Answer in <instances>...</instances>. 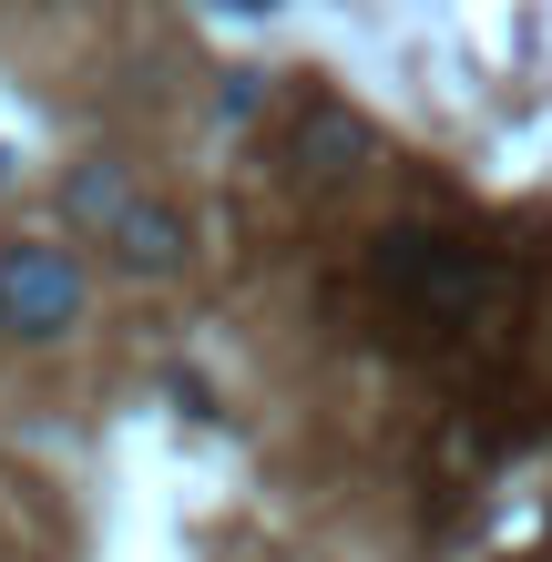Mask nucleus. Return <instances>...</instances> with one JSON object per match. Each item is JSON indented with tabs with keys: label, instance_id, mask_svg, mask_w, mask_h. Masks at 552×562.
Instances as JSON below:
<instances>
[{
	"label": "nucleus",
	"instance_id": "nucleus-1",
	"mask_svg": "<svg viewBox=\"0 0 552 562\" xmlns=\"http://www.w3.org/2000/svg\"><path fill=\"white\" fill-rule=\"evenodd\" d=\"M379 286L399 296L409 317L450 327V317H471V307H481V286H492V267H481L471 246H450V236H419V225H388V236H379Z\"/></svg>",
	"mask_w": 552,
	"mask_h": 562
},
{
	"label": "nucleus",
	"instance_id": "nucleus-2",
	"mask_svg": "<svg viewBox=\"0 0 552 562\" xmlns=\"http://www.w3.org/2000/svg\"><path fill=\"white\" fill-rule=\"evenodd\" d=\"M82 317V267L61 246H0V327L21 338H61Z\"/></svg>",
	"mask_w": 552,
	"mask_h": 562
},
{
	"label": "nucleus",
	"instance_id": "nucleus-3",
	"mask_svg": "<svg viewBox=\"0 0 552 562\" xmlns=\"http://www.w3.org/2000/svg\"><path fill=\"white\" fill-rule=\"evenodd\" d=\"M61 215H72L82 236H103V246H113L123 225L144 215V194H134V175H123L113 154H92V164H72V175H61Z\"/></svg>",
	"mask_w": 552,
	"mask_h": 562
},
{
	"label": "nucleus",
	"instance_id": "nucleus-4",
	"mask_svg": "<svg viewBox=\"0 0 552 562\" xmlns=\"http://www.w3.org/2000/svg\"><path fill=\"white\" fill-rule=\"evenodd\" d=\"M297 164H307L317 184H348V175L369 164V123H359V113H338V103H317V113L297 123Z\"/></svg>",
	"mask_w": 552,
	"mask_h": 562
},
{
	"label": "nucleus",
	"instance_id": "nucleus-5",
	"mask_svg": "<svg viewBox=\"0 0 552 562\" xmlns=\"http://www.w3.org/2000/svg\"><path fill=\"white\" fill-rule=\"evenodd\" d=\"M113 256H123L134 277H165V267H184V215H174V205H144V215L113 236Z\"/></svg>",
	"mask_w": 552,
	"mask_h": 562
}]
</instances>
